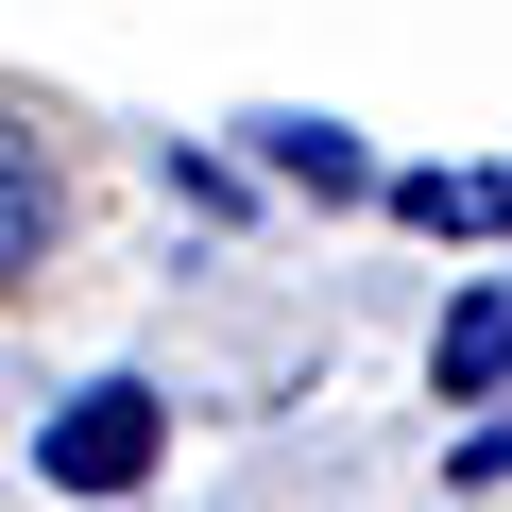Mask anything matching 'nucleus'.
<instances>
[{
	"label": "nucleus",
	"instance_id": "1",
	"mask_svg": "<svg viewBox=\"0 0 512 512\" xmlns=\"http://www.w3.org/2000/svg\"><path fill=\"white\" fill-rule=\"evenodd\" d=\"M154 461H171V393H154V376H86V393L35 427V478H52V495H137Z\"/></svg>",
	"mask_w": 512,
	"mask_h": 512
},
{
	"label": "nucleus",
	"instance_id": "5",
	"mask_svg": "<svg viewBox=\"0 0 512 512\" xmlns=\"http://www.w3.org/2000/svg\"><path fill=\"white\" fill-rule=\"evenodd\" d=\"M256 171H291V188H325V205H342V188H376L342 120H256Z\"/></svg>",
	"mask_w": 512,
	"mask_h": 512
},
{
	"label": "nucleus",
	"instance_id": "2",
	"mask_svg": "<svg viewBox=\"0 0 512 512\" xmlns=\"http://www.w3.org/2000/svg\"><path fill=\"white\" fill-rule=\"evenodd\" d=\"M427 376H444V410H495V393H512V274H478V291L444 308Z\"/></svg>",
	"mask_w": 512,
	"mask_h": 512
},
{
	"label": "nucleus",
	"instance_id": "3",
	"mask_svg": "<svg viewBox=\"0 0 512 512\" xmlns=\"http://www.w3.org/2000/svg\"><path fill=\"white\" fill-rule=\"evenodd\" d=\"M393 222H427V239H512V154H444V171H393Z\"/></svg>",
	"mask_w": 512,
	"mask_h": 512
},
{
	"label": "nucleus",
	"instance_id": "4",
	"mask_svg": "<svg viewBox=\"0 0 512 512\" xmlns=\"http://www.w3.org/2000/svg\"><path fill=\"white\" fill-rule=\"evenodd\" d=\"M35 256H52V154L0 120V291H35Z\"/></svg>",
	"mask_w": 512,
	"mask_h": 512
}]
</instances>
